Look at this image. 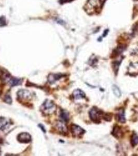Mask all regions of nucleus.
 I'll return each instance as SVG.
<instances>
[{
    "instance_id": "obj_7",
    "label": "nucleus",
    "mask_w": 138,
    "mask_h": 156,
    "mask_svg": "<svg viewBox=\"0 0 138 156\" xmlns=\"http://www.w3.org/2000/svg\"><path fill=\"white\" fill-rule=\"evenodd\" d=\"M17 140L21 143H28L32 140L31 136L28 133H20L17 136Z\"/></svg>"
},
{
    "instance_id": "obj_11",
    "label": "nucleus",
    "mask_w": 138,
    "mask_h": 156,
    "mask_svg": "<svg viewBox=\"0 0 138 156\" xmlns=\"http://www.w3.org/2000/svg\"><path fill=\"white\" fill-rule=\"evenodd\" d=\"M64 76V75H61V74H51V75H49V76H48V82L50 84L54 83L55 82L59 80Z\"/></svg>"
},
{
    "instance_id": "obj_6",
    "label": "nucleus",
    "mask_w": 138,
    "mask_h": 156,
    "mask_svg": "<svg viewBox=\"0 0 138 156\" xmlns=\"http://www.w3.org/2000/svg\"><path fill=\"white\" fill-rule=\"evenodd\" d=\"M55 129L59 133L66 134L67 133V128L66 124L64 122V121H57L55 125Z\"/></svg>"
},
{
    "instance_id": "obj_23",
    "label": "nucleus",
    "mask_w": 138,
    "mask_h": 156,
    "mask_svg": "<svg viewBox=\"0 0 138 156\" xmlns=\"http://www.w3.org/2000/svg\"><path fill=\"white\" fill-rule=\"evenodd\" d=\"M1 93H2V90H1V89H0V95H1Z\"/></svg>"
},
{
    "instance_id": "obj_18",
    "label": "nucleus",
    "mask_w": 138,
    "mask_h": 156,
    "mask_svg": "<svg viewBox=\"0 0 138 156\" xmlns=\"http://www.w3.org/2000/svg\"><path fill=\"white\" fill-rule=\"evenodd\" d=\"M4 101L6 103L9 104H11L12 103V99L11 96L9 94L6 95L5 97H4Z\"/></svg>"
},
{
    "instance_id": "obj_14",
    "label": "nucleus",
    "mask_w": 138,
    "mask_h": 156,
    "mask_svg": "<svg viewBox=\"0 0 138 156\" xmlns=\"http://www.w3.org/2000/svg\"><path fill=\"white\" fill-rule=\"evenodd\" d=\"M60 118L64 122H68L70 119L69 112L65 110H62L60 112Z\"/></svg>"
},
{
    "instance_id": "obj_10",
    "label": "nucleus",
    "mask_w": 138,
    "mask_h": 156,
    "mask_svg": "<svg viewBox=\"0 0 138 156\" xmlns=\"http://www.w3.org/2000/svg\"><path fill=\"white\" fill-rule=\"evenodd\" d=\"M116 120L119 122L124 123L126 122V119L125 117V112L122 109L119 110L116 114Z\"/></svg>"
},
{
    "instance_id": "obj_5",
    "label": "nucleus",
    "mask_w": 138,
    "mask_h": 156,
    "mask_svg": "<svg viewBox=\"0 0 138 156\" xmlns=\"http://www.w3.org/2000/svg\"><path fill=\"white\" fill-rule=\"evenodd\" d=\"M71 132L74 137H80L83 135L85 130L81 127L76 124H72L71 126Z\"/></svg>"
},
{
    "instance_id": "obj_4",
    "label": "nucleus",
    "mask_w": 138,
    "mask_h": 156,
    "mask_svg": "<svg viewBox=\"0 0 138 156\" xmlns=\"http://www.w3.org/2000/svg\"><path fill=\"white\" fill-rule=\"evenodd\" d=\"M12 78L9 71L3 68L0 69V80L3 83H9Z\"/></svg>"
},
{
    "instance_id": "obj_15",
    "label": "nucleus",
    "mask_w": 138,
    "mask_h": 156,
    "mask_svg": "<svg viewBox=\"0 0 138 156\" xmlns=\"http://www.w3.org/2000/svg\"><path fill=\"white\" fill-rule=\"evenodd\" d=\"M22 80L20 79L12 77L9 84L11 85V87H14V86H17V85L21 84L22 83Z\"/></svg>"
},
{
    "instance_id": "obj_19",
    "label": "nucleus",
    "mask_w": 138,
    "mask_h": 156,
    "mask_svg": "<svg viewBox=\"0 0 138 156\" xmlns=\"http://www.w3.org/2000/svg\"><path fill=\"white\" fill-rule=\"evenodd\" d=\"M6 25V20L4 16L0 17V27H3Z\"/></svg>"
},
{
    "instance_id": "obj_12",
    "label": "nucleus",
    "mask_w": 138,
    "mask_h": 156,
    "mask_svg": "<svg viewBox=\"0 0 138 156\" xmlns=\"http://www.w3.org/2000/svg\"><path fill=\"white\" fill-rule=\"evenodd\" d=\"M73 96L75 99H82L85 98V94L80 89H76L73 93Z\"/></svg>"
},
{
    "instance_id": "obj_22",
    "label": "nucleus",
    "mask_w": 138,
    "mask_h": 156,
    "mask_svg": "<svg viewBox=\"0 0 138 156\" xmlns=\"http://www.w3.org/2000/svg\"><path fill=\"white\" fill-rule=\"evenodd\" d=\"M109 30H106L105 31V32H104V34H103V37H105V36L107 35V34L108 33Z\"/></svg>"
},
{
    "instance_id": "obj_20",
    "label": "nucleus",
    "mask_w": 138,
    "mask_h": 156,
    "mask_svg": "<svg viewBox=\"0 0 138 156\" xmlns=\"http://www.w3.org/2000/svg\"><path fill=\"white\" fill-rule=\"evenodd\" d=\"M73 0H60L59 2L60 4L66 3H68V2H70L72 1Z\"/></svg>"
},
{
    "instance_id": "obj_1",
    "label": "nucleus",
    "mask_w": 138,
    "mask_h": 156,
    "mask_svg": "<svg viewBox=\"0 0 138 156\" xmlns=\"http://www.w3.org/2000/svg\"><path fill=\"white\" fill-rule=\"evenodd\" d=\"M56 104L53 101L50 99H46L41 106V112L45 115H50L53 114L56 112Z\"/></svg>"
},
{
    "instance_id": "obj_21",
    "label": "nucleus",
    "mask_w": 138,
    "mask_h": 156,
    "mask_svg": "<svg viewBox=\"0 0 138 156\" xmlns=\"http://www.w3.org/2000/svg\"><path fill=\"white\" fill-rule=\"evenodd\" d=\"M39 126H40V128L42 129L43 131L44 132H46V131H45V128H44V126H43L42 124H40Z\"/></svg>"
},
{
    "instance_id": "obj_2",
    "label": "nucleus",
    "mask_w": 138,
    "mask_h": 156,
    "mask_svg": "<svg viewBox=\"0 0 138 156\" xmlns=\"http://www.w3.org/2000/svg\"><path fill=\"white\" fill-rule=\"evenodd\" d=\"M90 118L94 122L99 123L100 122L101 118L103 117L104 114L101 110L98 108L94 107L89 112Z\"/></svg>"
},
{
    "instance_id": "obj_8",
    "label": "nucleus",
    "mask_w": 138,
    "mask_h": 156,
    "mask_svg": "<svg viewBox=\"0 0 138 156\" xmlns=\"http://www.w3.org/2000/svg\"><path fill=\"white\" fill-rule=\"evenodd\" d=\"M11 121L5 117H0V130L2 131L8 129L11 126Z\"/></svg>"
},
{
    "instance_id": "obj_9",
    "label": "nucleus",
    "mask_w": 138,
    "mask_h": 156,
    "mask_svg": "<svg viewBox=\"0 0 138 156\" xmlns=\"http://www.w3.org/2000/svg\"><path fill=\"white\" fill-rule=\"evenodd\" d=\"M128 72L130 75H138V62L131 63L128 67Z\"/></svg>"
},
{
    "instance_id": "obj_24",
    "label": "nucleus",
    "mask_w": 138,
    "mask_h": 156,
    "mask_svg": "<svg viewBox=\"0 0 138 156\" xmlns=\"http://www.w3.org/2000/svg\"><path fill=\"white\" fill-rule=\"evenodd\" d=\"M1 149H0V154H1Z\"/></svg>"
},
{
    "instance_id": "obj_3",
    "label": "nucleus",
    "mask_w": 138,
    "mask_h": 156,
    "mask_svg": "<svg viewBox=\"0 0 138 156\" xmlns=\"http://www.w3.org/2000/svg\"><path fill=\"white\" fill-rule=\"evenodd\" d=\"M18 99L23 101L30 100L32 98V93L30 91L25 89H21L17 92Z\"/></svg>"
},
{
    "instance_id": "obj_17",
    "label": "nucleus",
    "mask_w": 138,
    "mask_h": 156,
    "mask_svg": "<svg viewBox=\"0 0 138 156\" xmlns=\"http://www.w3.org/2000/svg\"><path fill=\"white\" fill-rule=\"evenodd\" d=\"M113 89V91L114 94H115L116 96L117 97H120L121 96V92L120 90L119 89V87H117V86L114 85L112 87Z\"/></svg>"
},
{
    "instance_id": "obj_13",
    "label": "nucleus",
    "mask_w": 138,
    "mask_h": 156,
    "mask_svg": "<svg viewBox=\"0 0 138 156\" xmlns=\"http://www.w3.org/2000/svg\"><path fill=\"white\" fill-rule=\"evenodd\" d=\"M122 129H120L119 126H115L114 128L113 131V135L116 137V138H120L122 136Z\"/></svg>"
},
{
    "instance_id": "obj_16",
    "label": "nucleus",
    "mask_w": 138,
    "mask_h": 156,
    "mask_svg": "<svg viewBox=\"0 0 138 156\" xmlns=\"http://www.w3.org/2000/svg\"><path fill=\"white\" fill-rule=\"evenodd\" d=\"M131 143L133 146H135L138 144V135L136 133L133 134L131 136Z\"/></svg>"
}]
</instances>
